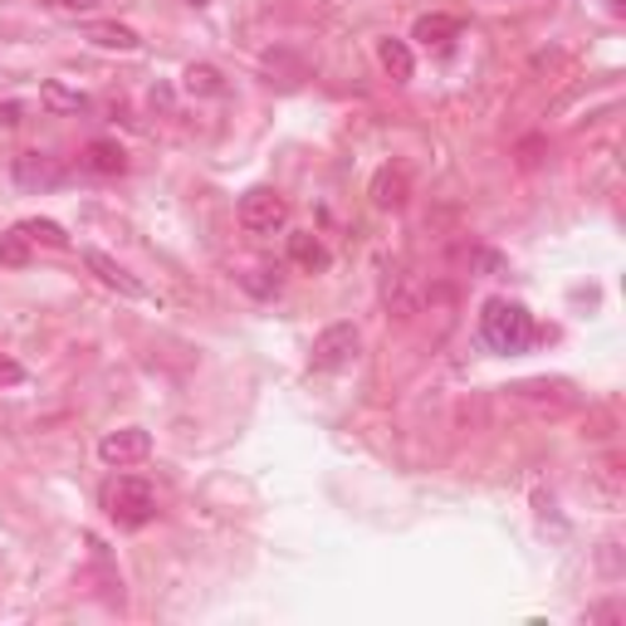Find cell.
Returning a JSON list of instances; mask_svg holds the SVG:
<instances>
[{
	"label": "cell",
	"mask_w": 626,
	"mask_h": 626,
	"mask_svg": "<svg viewBox=\"0 0 626 626\" xmlns=\"http://www.w3.org/2000/svg\"><path fill=\"white\" fill-rule=\"evenodd\" d=\"M538 328H534V314L524 309L519 299H485V309H480V343L490 348V353H524V348H534Z\"/></svg>",
	"instance_id": "1"
},
{
	"label": "cell",
	"mask_w": 626,
	"mask_h": 626,
	"mask_svg": "<svg viewBox=\"0 0 626 626\" xmlns=\"http://www.w3.org/2000/svg\"><path fill=\"white\" fill-rule=\"evenodd\" d=\"M98 504H103V514L118 524V529H142V524L157 519V490L138 475L108 480L103 494H98Z\"/></svg>",
	"instance_id": "2"
},
{
	"label": "cell",
	"mask_w": 626,
	"mask_h": 626,
	"mask_svg": "<svg viewBox=\"0 0 626 626\" xmlns=\"http://www.w3.org/2000/svg\"><path fill=\"white\" fill-rule=\"evenodd\" d=\"M235 216L250 235H274V230L289 226V201H284L274 186H250V191L240 196Z\"/></svg>",
	"instance_id": "3"
},
{
	"label": "cell",
	"mask_w": 626,
	"mask_h": 626,
	"mask_svg": "<svg viewBox=\"0 0 626 626\" xmlns=\"http://www.w3.org/2000/svg\"><path fill=\"white\" fill-rule=\"evenodd\" d=\"M358 348H362V333L353 323H328L323 333L314 338V372H338V367H348V362L358 358Z\"/></svg>",
	"instance_id": "4"
},
{
	"label": "cell",
	"mask_w": 626,
	"mask_h": 626,
	"mask_svg": "<svg viewBox=\"0 0 626 626\" xmlns=\"http://www.w3.org/2000/svg\"><path fill=\"white\" fill-rule=\"evenodd\" d=\"M10 172H15L20 191H54V186L69 182V167L59 157H50V152H20Z\"/></svg>",
	"instance_id": "5"
},
{
	"label": "cell",
	"mask_w": 626,
	"mask_h": 626,
	"mask_svg": "<svg viewBox=\"0 0 626 626\" xmlns=\"http://www.w3.org/2000/svg\"><path fill=\"white\" fill-rule=\"evenodd\" d=\"M152 455V436L142 431V426H123V431H108L103 441H98V460L103 465H142V460Z\"/></svg>",
	"instance_id": "6"
},
{
	"label": "cell",
	"mask_w": 626,
	"mask_h": 626,
	"mask_svg": "<svg viewBox=\"0 0 626 626\" xmlns=\"http://www.w3.org/2000/svg\"><path fill=\"white\" fill-rule=\"evenodd\" d=\"M79 260L89 265V274H98V284H108V289H118L123 299H147V284L138 279V274H128L123 265H118L113 255H103V250H79Z\"/></svg>",
	"instance_id": "7"
},
{
	"label": "cell",
	"mask_w": 626,
	"mask_h": 626,
	"mask_svg": "<svg viewBox=\"0 0 626 626\" xmlns=\"http://www.w3.org/2000/svg\"><path fill=\"white\" fill-rule=\"evenodd\" d=\"M79 167L94 172V177H123V172H128V152L118 147V142L98 138V142H89V147H84Z\"/></svg>",
	"instance_id": "8"
},
{
	"label": "cell",
	"mask_w": 626,
	"mask_h": 626,
	"mask_svg": "<svg viewBox=\"0 0 626 626\" xmlns=\"http://www.w3.org/2000/svg\"><path fill=\"white\" fill-rule=\"evenodd\" d=\"M289 260H294V265H299L304 274H323L328 265H333L328 245L314 235V230H294V235H289Z\"/></svg>",
	"instance_id": "9"
},
{
	"label": "cell",
	"mask_w": 626,
	"mask_h": 626,
	"mask_svg": "<svg viewBox=\"0 0 626 626\" xmlns=\"http://www.w3.org/2000/svg\"><path fill=\"white\" fill-rule=\"evenodd\" d=\"M411 40L426 50H446L450 40H460V20L455 15H421L411 25Z\"/></svg>",
	"instance_id": "10"
},
{
	"label": "cell",
	"mask_w": 626,
	"mask_h": 626,
	"mask_svg": "<svg viewBox=\"0 0 626 626\" xmlns=\"http://www.w3.org/2000/svg\"><path fill=\"white\" fill-rule=\"evenodd\" d=\"M377 64H382V69H387L397 84H406V79L416 74L411 45H406V40H392V35H387V40H377Z\"/></svg>",
	"instance_id": "11"
},
{
	"label": "cell",
	"mask_w": 626,
	"mask_h": 626,
	"mask_svg": "<svg viewBox=\"0 0 626 626\" xmlns=\"http://www.w3.org/2000/svg\"><path fill=\"white\" fill-rule=\"evenodd\" d=\"M372 201L382 206V211H397L406 201V172L402 167H382L377 177H372Z\"/></svg>",
	"instance_id": "12"
},
{
	"label": "cell",
	"mask_w": 626,
	"mask_h": 626,
	"mask_svg": "<svg viewBox=\"0 0 626 626\" xmlns=\"http://www.w3.org/2000/svg\"><path fill=\"white\" fill-rule=\"evenodd\" d=\"M89 40L98 50H118V54H133V50H142V40H138V30H128V25H89Z\"/></svg>",
	"instance_id": "13"
},
{
	"label": "cell",
	"mask_w": 626,
	"mask_h": 626,
	"mask_svg": "<svg viewBox=\"0 0 626 626\" xmlns=\"http://www.w3.org/2000/svg\"><path fill=\"white\" fill-rule=\"evenodd\" d=\"M15 230L30 240V245H45V250H69V235H64V226L40 221V216H30V221H20Z\"/></svg>",
	"instance_id": "14"
},
{
	"label": "cell",
	"mask_w": 626,
	"mask_h": 626,
	"mask_svg": "<svg viewBox=\"0 0 626 626\" xmlns=\"http://www.w3.org/2000/svg\"><path fill=\"white\" fill-rule=\"evenodd\" d=\"M40 98H45V108H54V113H89V94L64 89L59 79H50L45 89H40Z\"/></svg>",
	"instance_id": "15"
},
{
	"label": "cell",
	"mask_w": 626,
	"mask_h": 626,
	"mask_svg": "<svg viewBox=\"0 0 626 626\" xmlns=\"http://www.w3.org/2000/svg\"><path fill=\"white\" fill-rule=\"evenodd\" d=\"M186 94L216 98V94H226V84H221V74H216L211 64H191V69H186Z\"/></svg>",
	"instance_id": "16"
},
{
	"label": "cell",
	"mask_w": 626,
	"mask_h": 626,
	"mask_svg": "<svg viewBox=\"0 0 626 626\" xmlns=\"http://www.w3.org/2000/svg\"><path fill=\"white\" fill-rule=\"evenodd\" d=\"M0 265H10V270L30 265V240L20 235V230H6V235H0Z\"/></svg>",
	"instance_id": "17"
},
{
	"label": "cell",
	"mask_w": 626,
	"mask_h": 626,
	"mask_svg": "<svg viewBox=\"0 0 626 626\" xmlns=\"http://www.w3.org/2000/svg\"><path fill=\"white\" fill-rule=\"evenodd\" d=\"M20 382H25V367L10 353H0V387H20Z\"/></svg>",
	"instance_id": "18"
},
{
	"label": "cell",
	"mask_w": 626,
	"mask_h": 626,
	"mask_svg": "<svg viewBox=\"0 0 626 626\" xmlns=\"http://www.w3.org/2000/svg\"><path fill=\"white\" fill-rule=\"evenodd\" d=\"M50 6L74 10V15H89V10H98V6H103V0H50Z\"/></svg>",
	"instance_id": "19"
},
{
	"label": "cell",
	"mask_w": 626,
	"mask_h": 626,
	"mask_svg": "<svg viewBox=\"0 0 626 626\" xmlns=\"http://www.w3.org/2000/svg\"><path fill=\"white\" fill-rule=\"evenodd\" d=\"M0 123H6V128H10V123H20V108H15V103H6V108H0Z\"/></svg>",
	"instance_id": "20"
},
{
	"label": "cell",
	"mask_w": 626,
	"mask_h": 626,
	"mask_svg": "<svg viewBox=\"0 0 626 626\" xmlns=\"http://www.w3.org/2000/svg\"><path fill=\"white\" fill-rule=\"evenodd\" d=\"M191 6H206V0H191Z\"/></svg>",
	"instance_id": "21"
}]
</instances>
